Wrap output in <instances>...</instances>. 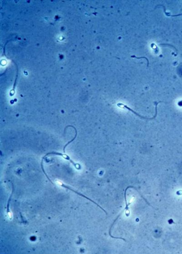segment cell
I'll use <instances>...</instances> for the list:
<instances>
[{"label":"cell","mask_w":182,"mask_h":254,"mask_svg":"<svg viewBox=\"0 0 182 254\" xmlns=\"http://www.w3.org/2000/svg\"><path fill=\"white\" fill-rule=\"evenodd\" d=\"M50 155H54L61 156L64 158L66 159V160L69 161L70 162L72 163V164L77 169L79 170L81 169V166H80V165L78 163H75L74 162V161H73L72 160H71L70 156L67 155V154L58 153V152H51V153H47L43 157H42V158L44 160V158H45L46 156Z\"/></svg>","instance_id":"1"},{"label":"cell","mask_w":182,"mask_h":254,"mask_svg":"<svg viewBox=\"0 0 182 254\" xmlns=\"http://www.w3.org/2000/svg\"><path fill=\"white\" fill-rule=\"evenodd\" d=\"M56 182L59 185H60V186H62V187H65V188H67L68 189L70 190V191H71L72 192H74V193H76L78 195H79V196H81L82 197H84L85 198H86L87 199H88V200H89V201H91V202H93L94 204H96L97 206H98V207L99 208L101 209V210H102L104 211V212L106 213V214H107V212H106V211L102 207H101L97 203H96V202H95V201H94L93 200H92L91 199H90L88 198H87V197L86 196H84V195L82 194L81 193H78V192H77L76 191H74V190H73V189H72V188H71L70 187H69L66 186V185L64 184L63 183H62V182H61L60 181H57Z\"/></svg>","instance_id":"2"},{"label":"cell","mask_w":182,"mask_h":254,"mask_svg":"<svg viewBox=\"0 0 182 254\" xmlns=\"http://www.w3.org/2000/svg\"><path fill=\"white\" fill-rule=\"evenodd\" d=\"M161 101L158 102L156 104V106H155V115L154 116V117H153L152 118H145V117H142V116H141L140 115H139V114H138V113H137L135 111H134L133 110H131V109L130 108H129V107H128L127 105H124V104H123L118 103L117 104V105L118 106H119V107H120L121 106H124V108H126V109H127V110H129L132 111V113H133L134 114H135L136 115L138 116V117H140V118H144V119L151 120V119H154V118H156V117H157V105H158V104H159V103L161 102ZM161 102H162V101H161Z\"/></svg>","instance_id":"3"},{"label":"cell","mask_w":182,"mask_h":254,"mask_svg":"<svg viewBox=\"0 0 182 254\" xmlns=\"http://www.w3.org/2000/svg\"><path fill=\"white\" fill-rule=\"evenodd\" d=\"M72 127L73 128H74V129L75 131V136H74V137L71 140H70V141L68 142L67 144H66L65 146L64 147V148H63V151L64 153H66V151L65 150H66V147H67L68 145H69L70 143H71V142H72L73 141H74V140L75 139V138H76V137L77 136V130L76 129V128H75L74 127L72 126Z\"/></svg>","instance_id":"4"},{"label":"cell","mask_w":182,"mask_h":254,"mask_svg":"<svg viewBox=\"0 0 182 254\" xmlns=\"http://www.w3.org/2000/svg\"><path fill=\"white\" fill-rule=\"evenodd\" d=\"M44 160V159L42 158V161H41V168H42V171H43V172L44 173L46 177L47 178H48V179L49 180V181H50L52 184H53V182H52V180H51L50 179H49V178L48 176V175L47 174L45 171V170H44V165H43Z\"/></svg>","instance_id":"5"},{"label":"cell","mask_w":182,"mask_h":254,"mask_svg":"<svg viewBox=\"0 0 182 254\" xmlns=\"http://www.w3.org/2000/svg\"><path fill=\"white\" fill-rule=\"evenodd\" d=\"M162 6L163 7L164 10V12L165 15H166L167 16H171V17H176V16H180L181 15H182V14H178V15H170V14H169V13H167L166 12V11H166V10H165V7L164 6H162V5H158L157 6Z\"/></svg>","instance_id":"6"},{"label":"cell","mask_w":182,"mask_h":254,"mask_svg":"<svg viewBox=\"0 0 182 254\" xmlns=\"http://www.w3.org/2000/svg\"><path fill=\"white\" fill-rule=\"evenodd\" d=\"M176 194L178 195H181L182 194V191H178L176 192Z\"/></svg>","instance_id":"7"}]
</instances>
